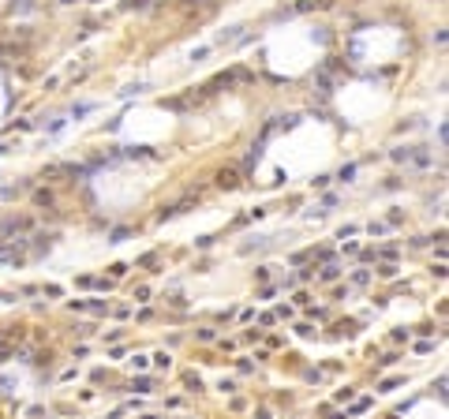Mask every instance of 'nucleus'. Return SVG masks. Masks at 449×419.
Returning a JSON list of instances; mask_svg holds the SVG:
<instances>
[{"label":"nucleus","instance_id":"nucleus-7","mask_svg":"<svg viewBox=\"0 0 449 419\" xmlns=\"http://www.w3.org/2000/svg\"><path fill=\"white\" fill-rule=\"evenodd\" d=\"M400 386V378H386V382H382V393H390V389H397Z\"/></svg>","mask_w":449,"mask_h":419},{"label":"nucleus","instance_id":"nucleus-6","mask_svg":"<svg viewBox=\"0 0 449 419\" xmlns=\"http://www.w3.org/2000/svg\"><path fill=\"white\" fill-rule=\"evenodd\" d=\"M337 273H341L337 266H326V269H322V281H337Z\"/></svg>","mask_w":449,"mask_h":419},{"label":"nucleus","instance_id":"nucleus-8","mask_svg":"<svg viewBox=\"0 0 449 419\" xmlns=\"http://www.w3.org/2000/svg\"><path fill=\"white\" fill-rule=\"evenodd\" d=\"M153 363H157V367H165V370H169V363H172V360H169V356H165V352H157V356H153Z\"/></svg>","mask_w":449,"mask_h":419},{"label":"nucleus","instance_id":"nucleus-3","mask_svg":"<svg viewBox=\"0 0 449 419\" xmlns=\"http://www.w3.org/2000/svg\"><path fill=\"white\" fill-rule=\"evenodd\" d=\"M262 161V146H251V154H247V168H254Z\"/></svg>","mask_w":449,"mask_h":419},{"label":"nucleus","instance_id":"nucleus-9","mask_svg":"<svg viewBox=\"0 0 449 419\" xmlns=\"http://www.w3.org/2000/svg\"><path fill=\"white\" fill-rule=\"evenodd\" d=\"M11 360V344H0V363H8Z\"/></svg>","mask_w":449,"mask_h":419},{"label":"nucleus","instance_id":"nucleus-2","mask_svg":"<svg viewBox=\"0 0 449 419\" xmlns=\"http://www.w3.org/2000/svg\"><path fill=\"white\" fill-rule=\"evenodd\" d=\"M38 8V0H11V15H23V11H34Z\"/></svg>","mask_w":449,"mask_h":419},{"label":"nucleus","instance_id":"nucleus-4","mask_svg":"<svg viewBox=\"0 0 449 419\" xmlns=\"http://www.w3.org/2000/svg\"><path fill=\"white\" fill-rule=\"evenodd\" d=\"M34 202H38V206H52V191H38Z\"/></svg>","mask_w":449,"mask_h":419},{"label":"nucleus","instance_id":"nucleus-5","mask_svg":"<svg viewBox=\"0 0 449 419\" xmlns=\"http://www.w3.org/2000/svg\"><path fill=\"white\" fill-rule=\"evenodd\" d=\"M187 389H191V393H199V389H202V382H199V374H187Z\"/></svg>","mask_w":449,"mask_h":419},{"label":"nucleus","instance_id":"nucleus-1","mask_svg":"<svg viewBox=\"0 0 449 419\" xmlns=\"http://www.w3.org/2000/svg\"><path fill=\"white\" fill-rule=\"evenodd\" d=\"M240 184V176H236V168H221L217 172V187H225V191H232V187Z\"/></svg>","mask_w":449,"mask_h":419}]
</instances>
